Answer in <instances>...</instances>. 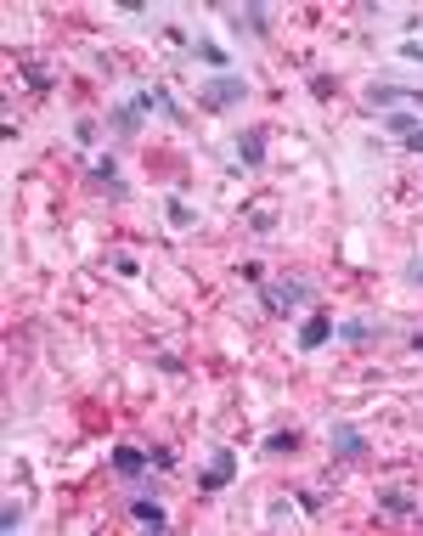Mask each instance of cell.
I'll use <instances>...</instances> for the list:
<instances>
[{"mask_svg":"<svg viewBox=\"0 0 423 536\" xmlns=\"http://www.w3.org/2000/svg\"><path fill=\"white\" fill-rule=\"evenodd\" d=\"M327 452H334L339 463H356V457L367 452V435H361L356 423H344V418H339L334 429H327Z\"/></svg>","mask_w":423,"mask_h":536,"instance_id":"5b68a950","label":"cell"},{"mask_svg":"<svg viewBox=\"0 0 423 536\" xmlns=\"http://www.w3.org/2000/svg\"><path fill=\"white\" fill-rule=\"evenodd\" d=\"M243 102H249V80L237 68L198 85V107H204V113H232V107H243Z\"/></svg>","mask_w":423,"mask_h":536,"instance_id":"6da1fadb","label":"cell"},{"mask_svg":"<svg viewBox=\"0 0 423 536\" xmlns=\"http://www.w3.org/2000/svg\"><path fill=\"white\" fill-rule=\"evenodd\" d=\"M401 147H406V152H418V159H423V130H412V136H406Z\"/></svg>","mask_w":423,"mask_h":536,"instance_id":"4dcf8cb0","label":"cell"},{"mask_svg":"<svg viewBox=\"0 0 423 536\" xmlns=\"http://www.w3.org/2000/svg\"><path fill=\"white\" fill-rule=\"evenodd\" d=\"M401 102H423V90H406V85H367V107H384V113H396Z\"/></svg>","mask_w":423,"mask_h":536,"instance_id":"30bf717a","label":"cell"},{"mask_svg":"<svg viewBox=\"0 0 423 536\" xmlns=\"http://www.w3.org/2000/svg\"><path fill=\"white\" fill-rule=\"evenodd\" d=\"M299 497V509H305V514H322V492H294Z\"/></svg>","mask_w":423,"mask_h":536,"instance_id":"4316f807","label":"cell"},{"mask_svg":"<svg viewBox=\"0 0 423 536\" xmlns=\"http://www.w3.org/2000/svg\"><path fill=\"white\" fill-rule=\"evenodd\" d=\"M384 333H389V328H384L379 316H344L339 328H334V339H339V345H373V339H384Z\"/></svg>","mask_w":423,"mask_h":536,"instance_id":"8992f818","label":"cell"},{"mask_svg":"<svg viewBox=\"0 0 423 536\" xmlns=\"http://www.w3.org/2000/svg\"><path fill=\"white\" fill-rule=\"evenodd\" d=\"M23 80L35 85V90H51V74H45V68H35V63H23Z\"/></svg>","mask_w":423,"mask_h":536,"instance_id":"7402d4cb","label":"cell"},{"mask_svg":"<svg viewBox=\"0 0 423 536\" xmlns=\"http://www.w3.org/2000/svg\"><path fill=\"white\" fill-rule=\"evenodd\" d=\"M265 136H271V130H260V125L237 136V159H243L249 170H260V164H265Z\"/></svg>","mask_w":423,"mask_h":536,"instance_id":"4fadbf2b","label":"cell"},{"mask_svg":"<svg viewBox=\"0 0 423 536\" xmlns=\"http://www.w3.org/2000/svg\"><path fill=\"white\" fill-rule=\"evenodd\" d=\"M299 440H305L299 429H271V435L260 440V452L265 457H288V452H299Z\"/></svg>","mask_w":423,"mask_h":536,"instance_id":"2e32d148","label":"cell"},{"mask_svg":"<svg viewBox=\"0 0 423 536\" xmlns=\"http://www.w3.org/2000/svg\"><path fill=\"white\" fill-rule=\"evenodd\" d=\"M265 6H243V12H232V28L237 35H265Z\"/></svg>","mask_w":423,"mask_h":536,"instance_id":"ac0fdd59","label":"cell"},{"mask_svg":"<svg viewBox=\"0 0 423 536\" xmlns=\"http://www.w3.org/2000/svg\"><path fill=\"white\" fill-rule=\"evenodd\" d=\"M125 509H130V519H135V525H147V531H170V514H164L158 492H153V497H147V492H135V497L125 502Z\"/></svg>","mask_w":423,"mask_h":536,"instance_id":"ba28073f","label":"cell"},{"mask_svg":"<svg viewBox=\"0 0 423 536\" xmlns=\"http://www.w3.org/2000/svg\"><path fill=\"white\" fill-rule=\"evenodd\" d=\"M384 130H389V136H401V142H406V136L418 130V119L406 113V107H396V113H384Z\"/></svg>","mask_w":423,"mask_h":536,"instance_id":"d6986e66","label":"cell"},{"mask_svg":"<svg viewBox=\"0 0 423 536\" xmlns=\"http://www.w3.org/2000/svg\"><path fill=\"white\" fill-rule=\"evenodd\" d=\"M232 480H237V452H232V447H215L209 469L198 474V492H204V497H215V492H226Z\"/></svg>","mask_w":423,"mask_h":536,"instance_id":"3957f363","label":"cell"},{"mask_svg":"<svg viewBox=\"0 0 423 536\" xmlns=\"http://www.w3.org/2000/svg\"><path fill=\"white\" fill-rule=\"evenodd\" d=\"M406 283H412V288H423V260H412V266H406Z\"/></svg>","mask_w":423,"mask_h":536,"instance_id":"f546056e","label":"cell"},{"mask_svg":"<svg viewBox=\"0 0 423 536\" xmlns=\"http://www.w3.org/2000/svg\"><path fill=\"white\" fill-rule=\"evenodd\" d=\"M164 221H170L175 232H192V226H198V214H192L187 198H164Z\"/></svg>","mask_w":423,"mask_h":536,"instance_id":"e0dca14e","label":"cell"},{"mask_svg":"<svg viewBox=\"0 0 423 536\" xmlns=\"http://www.w3.org/2000/svg\"><path fill=\"white\" fill-rule=\"evenodd\" d=\"M187 51L198 57V63H209L215 74H232V51H226V45H215V40H192Z\"/></svg>","mask_w":423,"mask_h":536,"instance_id":"9a60e30c","label":"cell"},{"mask_svg":"<svg viewBox=\"0 0 423 536\" xmlns=\"http://www.w3.org/2000/svg\"><path fill=\"white\" fill-rule=\"evenodd\" d=\"M73 142H80V147H96V125H90V119H80V125H73Z\"/></svg>","mask_w":423,"mask_h":536,"instance_id":"d4e9b609","label":"cell"},{"mask_svg":"<svg viewBox=\"0 0 423 536\" xmlns=\"http://www.w3.org/2000/svg\"><path fill=\"white\" fill-rule=\"evenodd\" d=\"M90 187H96V192H108L113 204H125V198H130V187L119 181V159H113V152H108V159H96V164H90Z\"/></svg>","mask_w":423,"mask_h":536,"instance_id":"52a82bcc","label":"cell"},{"mask_svg":"<svg viewBox=\"0 0 423 536\" xmlns=\"http://www.w3.org/2000/svg\"><path fill=\"white\" fill-rule=\"evenodd\" d=\"M147 457H153V469H158V474H170V469H175V452H170V447H153Z\"/></svg>","mask_w":423,"mask_h":536,"instance_id":"603a6c76","label":"cell"},{"mask_svg":"<svg viewBox=\"0 0 423 536\" xmlns=\"http://www.w3.org/2000/svg\"><path fill=\"white\" fill-rule=\"evenodd\" d=\"M379 509L396 514V519H412V514H418V497L401 492V486H384V492H379Z\"/></svg>","mask_w":423,"mask_h":536,"instance_id":"5bb4252c","label":"cell"},{"mask_svg":"<svg viewBox=\"0 0 423 536\" xmlns=\"http://www.w3.org/2000/svg\"><path fill=\"white\" fill-rule=\"evenodd\" d=\"M23 525V509L18 502H6V509H0V531H18Z\"/></svg>","mask_w":423,"mask_h":536,"instance_id":"cb8c5ba5","label":"cell"},{"mask_svg":"<svg viewBox=\"0 0 423 536\" xmlns=\"http://www.w3.org/2000/svg\"><path fill=\"white\" fill-rule=\"evenodd\" d=\"M108 463H113V474H119V480H142V474L153 469V457H147L142 447H130V440H125V447H113V452H108Z\"/></svg>","mask_w":423,"mask_h":536,"instance_id":"9c48e42d","label":"cell"},{"mask_svg":"<svg viewBox=\"0 0 423 536\" xmlns=\"http://www.w3.org/2000/svg\"><path fill=\"white\" fill-rule=\"evenodd\" d=\"M142 119H147V113H142L130 97L108 107V130H113V136H142Z\"/></svg>","mask_w":423,"mask_h":536,"instance_id":"7c38bea8","label":"cell"},{"mask_svg":"<svg viewBox=\"0 0 423 536\" xmlns=\"http://www.w3.org/2000/svg\"><path fill=\"white\" fill-rule=\"evenodd\" d=\"M334 90H339V80H334V74H311V97H316V102H327Z\"/></svg>","mask_w":423,"mask_h":536,"instance_id":"ffe728a7","label":"cell"},{"mask_svg":"<svg viewBox=\"0 0 423 536\" xmlns=\"http://www.w3.org/2000/svg\"><path fill=\"white\" fill-rule=\"evenodd\" d=\"M271 221H277V214H271V209H254V221H249V232H271Z\"/></svg>","mask_w":423,"mask_h":536,"instance_id":"83f0119b","label":"cell"},{"mask_svg":"<svg viewBox=\"0 0 423 536\" xmlns=\"http://www.w3.org/2000/svg\"><path fill=\"white\" fill-rule=\"evenodd\" d=\"M406 345H412V350H418V356H423V328H418V333H412V339H406Z\"/></svg>","mask_w":423,"mask_h":536,"instance_id":"1f68e13d","label":"cell"},{"mask_svg":"<svg viewBox=\"0 0 423 536\" xmlns=\"http://www.w3.org/2000/svg\"><path fill=\"white\" fill-rule=\"evenodd\" d=\"M334 328H339L334 316H305V322H299V350H305V356H311V350H322L327 339H334Z\"/></svg>","mask_w":423,"mask_h":536,"instance_id":"8fae6325","label":"cell"},{"mask_svg":"<svg viewBox=\"0 0 423 536\" xmlns=\"http://www.w3.org/2000/svg\"><path fill=\"white\" fill-rule=\"evenodd\" d=\"M108 266H113V277H125V283H130V277H142V266H135V260H130V254H113V260H108Z\"/></svg>","mask_w":423,"mask_h":536,"instance_id":"44dd1931","label":"cell"},{"mask_svg":"<svg viewBox=\"0 0 423 536\" xmlns=\"http://www.w3.org/2000/svg\"><path fill=\"white\" fill-rule=\"evenodd\" d=\"M243 283H254V288L265 283V266H260V260H243Z\"/></svg>","mask_w":423,"mask_h":536,"instance_id":"484cf974","label":"cell"},{"mask_svg":"<svg viewBox=\"0 0 423 536\" xmlns=\"http://www.w3.org/2000/svg\"><path fill=\"white\" fill-rule=\"evenodd\" d=\"M130 102L142 107V113H158V119H170V125H187V113L175 107L170 90H158V85H142V90H130Z\"/></svg>","mask_w":423,"mask_h":536,"instance_id":"277c9868","label":"cell"},{"mask_svg":"<svg viewBox=\"0 0 423 536\" xmlns=\"http://www.w3.org/2000/svg\"><path fill=\"white\" fill-rule=\"evenodd\" d=\"M401 57H406V63H423V40H406V45H401Z\"/></svg>","mask_w":423,"mask_h":536,"instance_id":"f1b7e54d","label":"cell"},{"mask_svg":"<svg viewBox=\"0 0 423 536\" xmlns=\"http://www.w3.org/2000/svg\"><path fill=\"white\" fill-rule=\"evenodd\" d=\"M311 299H316V288H311V283H299V277H282V283H260V311H271V316L294 311V305H311Z\"/></svg>","mask_w":423,"mask_h":536,"instance_id":"7a4b0ae2","label":"cell"}]
</instances>
